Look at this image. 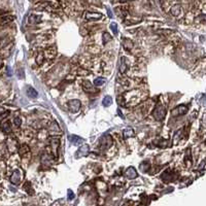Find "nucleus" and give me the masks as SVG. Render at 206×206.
Returning <instances> with one entry per match:
<instances>
[{"label":"nucleus","mask_w":206,"mask_h":206,"mask_svg":"<svg viewBox=\"0 0 206 206\" xmlns=\"http://www.w3.org/2000/svg\"><path fill=\"white\" fill-rule=\"evenodd\" d=\"M82 89L85 90L87 93H96V92H98L97 89L95 88V85L92 84L91 82H89V80H84L82 82Z\"/></svg>","instance_id":"nucleus-6"},{"label":"nucleus","mask_w":206,"mask_h":206,"mask_svg":"<svg viewBox=\"0 0 206 206\" xmlns=\"http://www.w3.org/2000/svg\"><path fill=\"white\" fill-rule=\"evenodd\" d=\"M110 29L112 30L113 34H115V35H117V32H119V30H117V23H115V22H112L110 24Z\"/></svg>","instance_id":"nucleus-27"},{"label":"nucleus","mask_w":206,"mask_h":206,"mask_svg":"<svg viewBox=\"0 0 206 206\" xmlns=\"http://www.w3.org/2000/svg\"><path fill=\"white\" fill-rule=\"evenodd\" d=\"M13 123H15V127H18V128H19V127L21 126V124H22V120H21V117H15V121H13Z\"/></svg>","instance_id":"nucleus-28"},{"label":"nucleus","mask_w":206,"mask_h":206,"mask_svg":"<svg viewBox=\"0 0 206 206\" xmlns=\"http://www.w3.org/2000/svg\"><path fill=\"white\" fill-rule=\"evenodd\" d=\"M18 75H19V78H24V70L21 68V69H19L17 71Z\"/></svg>","instance_id":"nucleus-29"},{"label":"nucleus","mask_w":206,"mask_h":206,"mask_svg":"<svg viewBox=\"0 0 206 206\" xmlns=\"http://www.w3.org/2000/svg\"><path fill=\"white\" fill-rule=\"evenodd\" d=\"M187 112H188V107L186 106V105H179V106H177L176 108H174L171 113L173 117H177V115H186Z\"/></svg>","instance_id":"nucleus-7"},{"label":"nucleus","mask_w":206,"mask_h":206,"mask_svg":"<svg viewBox=\"0 0 206 206\" xmlns=\"http://www.w3.org/2000/svg\"><path fill=\"white\" fill-rule=\"evenodd\" d=\"M123 46L126 49L127 51H131L133 48V41L130 40V39H123Z\"/></svg>","instance_id":"nucleus-15"},{"label":"nucleus","mask_w":206,"mask_h":206,"mask_svg":"<svg viewBox=\"0 0 206 206\" xmlns=\"http://www.w3.org/2000/svg\"><path fill=\"white\" fill-rule=\"evenodd\" d=\"M27 95H28L30 98H32V99L38 97V93H37V91L34 89V88H32V87H28V88H27Z\"/></svg>","instance_id":"nucleus-14"},{"label":"nucleus","mask_w":206,"mask_h":206,"mask_svg":"<svg viewBox=\"0 0 206 206\" xmlns=\"http://www.w3.org/2000/svg\"><path fill=\"white\" fill-rule=\"evenodd\" d=\"M80 105H82V103H80L79 100H70V101H68L67 103V106H68V109H69L70 112L72 113H76L79 111L80 109Z\"/></svg>","instance_id":"nucleus-4"},{"label":"nucleus","mask_w":206,"mask_h":206,"mask_svg":"<svg viewBox=\"0 0 206 206\" xmlns=\"http://www.w3.org/2000/svg\"><path fill=\"white\" fill-rule=\"evenodd\" d=\"M102 104L105 107L110 106V105L112 104V98H111V96H105V97L103 98V100H102Z\"/></svg>","instance_id":"nucleus-18"},{"label":"nucleus","mask_w":206,"mask_h":206,"mask_svg":"<svg viewBox=\"0 0 206 206\" xmlns=\"http://www.w3.org/2000/svg\"><path fill=\"white\" fill-rule=\"evenodd\" d=\"M117 113H119V115H120V117H121L122 119H124V115H123V113H122L121 109H120V108H117Z\"/></svg>","instance_id":"nucleus-34"},{"label":"nucleus","mask_w":206,"mask_h":206,"mask_svg":"<svg viewBox=\"0 0 206 206\" xmlns=\"http://www.w3.org/2000/svg\"><path fill=\"white\" fill-rule=\"evenodd\" d=\"M41 21L40 17H38V15H31L30 18H29V22L31 23V24H36V23H39Z\"/></svg>","instance_id":"nucleus-22"},{"label":"nucleus","mask_w":206,"mask_h":206,"mask_svg":"<svg viewBox=\"0 0 206 206\" xmlns=\"http://www.w3.org/2000/svg\"><path fill=\"white\" fill-rule=\"evenodd\" d=\"M180 11H181V6L179 4H176L174 6H172L171 8V15L174 17H178L180 15Z\"/></svg>","instance_id":"nucleus-16"},{"label":"nucleus","mask_w":206,"mask_h":206,"mask_svg":"<svg viewBox=\"0 0 206 206\" xmlns=\"http://www.w3.org/2000/svg\"><path fill=\"white\" fill-rule=\"evenodd\" d=\"M90 153V146L88 144H82V146H79V148L77 150V152L75 153V158H84V157H87Z\"/></svg>","instance_id":"nucleus-5"},{"label":"nucleus","mask_w":206,"mask_h":206,"mask_svg":"<svg viewBox=\"0 0 206 206\" xmlns=\"http://www.w3.org/2000/svg\"><path fill=\"white\" fill-rule=\"evenodd\" d=\"M20 180H21V174H20V170H15L11 176V181L13 184H19Z\"/></svg>","instance_id":"nucleus-12"},{"label":"nucleus","mask_w":206,"mask_h":206,"mask_svg":"<svg viewBox=\"0 0 206 206\" xmlns=\"http://www.w3.org/2000/svg\"><path fill=\"white\" fill-rule=\"evenodd\" d=\"M49 130H50V134L53 135V136L62 134V131H61V129L59 128V125L56 123V122H53V123L51 124L50 129H49Z\"/></svg>","instance_id":"nucleus-8"},{"label":"nucleus","mask_w":206,"mask_h":206,"mask_svg":"<svg viewBox=\"0 0 206 206\" xmlns=\"http://www.w3.org/2000/svg\"><path fill=\"white\" fill-rule=\"evenodd\" d=\"M111 39H112V37H111V35L109 34V33H107V32L103 33V35H102V41H103V44H106L108 41L111 40Z\"/></svg>","instance_id":"nucleus-24"},{"label":"nucleus","mask_w":206,"mask_h":206,"mask_svg":"<svg viewBox=\"0 0 206 206\" xmlns=\"http://www.w3.org/2000/svg\"><path fill=\"white\" fill-rule=\"evenodd\" d=\"M68 139H69L70 143L73 144V146H78V144H80V143L84 141V139H82V137L77 136V135H69Z\"/></svg>","instance_id":"nucleus-11"},{"label":"nucleus","mask_w":206,"mask_h":206,"mask_svg":"<svg viewBox=\"0 0 206 206\" xmlns=\"http://www.w3.org/2000/svg\"><path fill=\"white\" fill-rule=\"evenodd\" d=\"M112 144V138H111L110 135L108 134H104L100 139V148L102 150H108L109 148Z\"/></svg>","instance_id":"nucleus-2"},{"label":"nucleus","mask_w":206,"mask_h":206,"mask_svg":"<svg viewBox=\"0 0 206 206\" xmlns=\"http://www.w3.org/2000/svg\"><path fill=\"white\" fill-rule=\"evenodd\" d=\"M67 194H68V199L69 200H72L74 198V194H73V192H72L71 190H68Z\"/></svg>","instance_id":"nucleus-30"},{"label":"nucleus","mask_w":206,"mask_h":206,"mask_svg":"<svg viewBox=\"0 0 206 206\" xmlns=\"http://www.w3.org/2000/svg\"><path fill=\"white\" fill-rule=\"evenodd\" d=\"M29 152H30V150H29V146L27 144H22L19 150V153L21 156H25V154H29Z\"/></svg>","instance_id":"nucleus-20"},{"label":"nucleus","mask_w":206,"mask_h":206,"mask_svg":"<svg viewBox=\"0 0 206 206\" xmlns=\"http://www.w3.org/2000/svg\"><path fill=\"white\" fill-rule=\"evenodd\" d=\"M150 165L148 162H143L140 164V170L142 172H146L148 169H150Z\"/></svg>","instance_id":"nucleus-25"},{"label":"nucleus","mask_w":206,"mask_h":206,"mask_svg":"<svg viewBox=\"0 0 206 206\" xmlns=\"http://www.w3.org/2000/svg\"><path fill=\"white\" fill-rule=\"evenodd\" d=\"M107 15H108L109 18H112V13H111L110 8H107Z\"/></svg>","instance_id":"nucleus-33"},{"label":"nucleus","mask_w":206,"mask_h":206,"mask_svg":"<svg viewBox=\"0 0 206 206\" xmlns=\"http://www.w3.org/2000/svg\"><path fill=\"white\" fill-rule=\"evenodd\" d=\"M129 1H133V0H121V2H129Z\"/></svg>","instance_id":"nucleus-35"},{"label":"nucleus","mask_w":206,"mask_h":206,"mask_svg":"<svg viewBox=\"0 0 206 206\" xmlns=\"http://www.w3.org/2000/svg\"><path fill=\"white\" fill-rule=\"evenodd\" d=\"M44 54H42V53H39L36 57V60H35L36 61L37 65H42V63H44Z\"/></svg>","instance_id":"nucleus-26"},{"label":"nucleus","mask_w":206,"mask_h":206,"mask_svg":"<svg viewBox=\"0 0 206 206\" xmlns=\"http://www.w3.org/2000/svg\"><path fill=\"white\" fill-rule=\"evenodd\" d=\"M6 71H7V75H8V76H11V75H13V72H11V67H6Z\"/></svg>","instance_id":"nucleus-32"},{"label":"nucleus","mask_w":206,"mask_h":206,"mask_svg":"<svg viewBox=\"0 0 206 206\" xmlns=\"http://www.w3.org/2000/svg\"><path fill=\"white\" fill-rule=\"evenodd\" d=\"M127 71V64H126V58H122L121 60V65H120V72L122 74H125Z\"/></svg>","instance_id":"nucleus-19"},{"label":"nucleus","mask_w":206,"mask_h":206,"mask_svg":"<svg viewBox=\"0 0 206 206\" xmlns=\"http://www.w3.org/2000/svg\"><path fill=\"white\" fill-rule=\"evenodd\" d=\"M85 19L88 21H96V20L102 19V15L98 13H91V11H87L85 15Z\"/></svg>","instance_id":"nucleus-9"},{"label":"nucleus","mask_w":206,"mask_h":206,"mask_svg":"<svg viewBox=\"0 0 206 206\" xmlns=\"http://www.w3.org/2000/svg\"><path fill=\"white\" fill-rule=\"evenodd\" d=\"M24 190L29 194V195H33V193H34V192H33L32 187H31V184H30V182L29 181H26L24 184Z\"/></svg>","instance_id":"nucleus-23"},{"label":"nucleus","mask_w":206,"mask_h":206,"mask_svg":"<svg viewBox=\"0 0 206 206\" xmlns=\"http://www.w3.org/2000/svg\"><path fill=\"white\" fill-rule=\"evenodd\" d=\"M123 135H124V138L127 139V138H130V137H133V136H134V135H135V132H134V130H133L132 128L128 127V128L124 129Z\"/></svg>","instance_id":"nucleus-13"},{"label":"nucleus","mask_w":206,"mask_h":206,"mask_svg":"<svg viewBox=\"0 0 206 206\" xmlns=\"http://www.w3.org/2000/svg\"><path fill=\"white\" fill-rule=\"evenodd\" d=\"M9 115V112L8 111H6V112H4V113H2V115H0V122H2L3 120H5L7 117V115Z\"/></svg>","instance_id":"nucleus-31"},{"label":"nucleus","mask_w":206,"mask_h":206,"mask_svg":"<svg viewBox=\"0 0 206 206\" xmlns=\"http://www.w3.org/2000/svg\"><path fill=\"white\" fill-rule=\"evenodd\" d=\"M1 129L4 133H9L11 130V122L9 121H5L4 123H2L1 125Z\"/></svg>","instance_id":"nucleus-17"},{"label":"nucleus","mask_w":206,"mask_h":206,"mask_svg":"<svg viewBox=\"0 0 206 206\" xmlns=\"http://www.w3.org/2000/svg\"><path fill=\"white\" fill-rule=\"evenodd\" d=\"M165 115H166V108L162 104H158L153 111V117L157 121H163L165 119Z\"/></svg>","instance_id":"nucleus-1"},{"label":"nucleus","mask_w":206,"mask_h":206,"mask_svg":"<svg viewBox=\"0 0 206 206\" xmlns=\"http://www.w3.org/2000/svg\"><path fill=\"white\" fill-rule=\"evenodd\" d=\"M125 175H126V177L129 178V179H134V178L137 177L138 174H137V171L134 167H129L128 169L126 170V172H125Z\"/></svg>","instance_id":"nucleus-10"},{"label":"nucleus","mask_w":206,"mask_h":206,"mask_svg":"<svg viewBox=\"0 0 206 206\" xmlns=\"http://www.w3.org/2000/svg\"><path fill=\"white\" fill-rule=\"evenodd\" d=\"M163 1H164V0H161V2H163Z\"/></svg>","instance_id":"nucleus-36"},{"label":"nucleus","mask_w":206,"mask_h":206,"mask_svg":"<svg viewBox=\"0 0 206 206\" xmlns=\"http://www.w3.org/2000/svg\"><path fill=\"white\" fill-rule=\"evenodd\" d=\"M105 82H106V79H105L104 77H97L94 80V85H95L96 87H101V86L104 85Z\"/></svg>","instance_id":"nucleus-21"},{"label":"nucleus","mask_w":206,"mask_h":206,"mask_svg":"<svg viewBox=\"0 0 206 206\" xmlns=\"http://www.w3.org/2000/svg\"><path fill=\"white\" fill-rule=\"evenodd\" d=\"M50 143H51V150L53 152V155H54L55 158H58V150L59 146H60V139L58 137L53 136L52 138L50 139Z\"/></svg>","instance_id":"nucleus-3"}]
</instances>
